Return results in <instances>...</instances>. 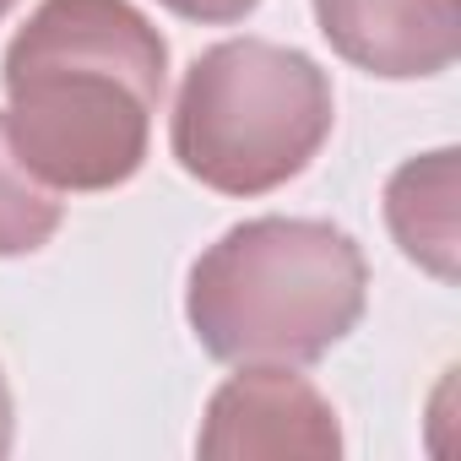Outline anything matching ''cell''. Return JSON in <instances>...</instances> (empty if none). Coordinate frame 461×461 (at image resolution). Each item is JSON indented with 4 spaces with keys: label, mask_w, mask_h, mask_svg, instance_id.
<instances>
[{
    "label": "cell",
    "mask_w": 461,
    "mask_h": 461,
    "mask_svg": "<svg viewBox=\"0 0 461 461\" xmlns=\"http://www.w3.org/2000/svg\"><path fill=\"white\" fill-rule=\"evenodd\" d=\"M337 120L331 77L288 44L228 39L195 55L174 98V158L217 195H267L299 179Z\"/></svg>",
    "instance_id": "3"
},
{
    "label": "cell",
    "mask_w": 461,
    "mask_h": 461,
    "mask_svg": "<svg viewBox=\"0 0 461 461\" xmlns=\"http://www.w3.org/2000/svg\"><path fill=\"white\" fill-rule=\"evenodd\" d=\"M195 450L212 461H245V456H342L337 407L283 364H240L228 375L201 418Z\"/></svg>",
    "instance_id": "4"
},
{
    "label": "cell",
    "mask_w": 461,
    "mask_h": 461,
    "mask_svg": "<svg viewBox=\"0 0 461 461\" xmlns=\"http://www.w3.org/2000/svg\"><path fill=\"white\" fill-rule=\"evenodd\" d=\"M326 44L385 82L439 77L461 55V0H310Z\"/></svg>",
    "instance_id": "5"
},
{
    "label": "cell",
    "mask_w": 461,
    "mask_h": 461,
    "mask_svg": "<svg viewBox=\"0 0 461 461\" xmlns=\"http://www.w3.org/2000/svg\"><path fill=\"white\" fill-rule=\"evenodd\" d=\"M369 267L321 217H250L201 250L185 288L195 342L217 364H321L364 315Z\"/></svg>",
    "instance_id": "2"
},
{
    "label": "cell",
    "mask_w": 461,
    "mask_h": 461,
    "mask_svg": "<svg viewBox=\"0 0 461 461\" xmlns=\"http://www.w3.org/2000/svg\"><path fill=\"white\" fill-rule=\"evenodd\" d=\"M60 217H66L60 190L28 174V163L12 147L6 114H0V261L44 250L60 234Z\"/></svg>",
    "instance_id": "7"
},
{
    "label": "cell",
    "mask_w": 461,
    "mask_h": 461,
    "mask_svg": "<svg viewBox=\"0 0 461 461\" xmlns=\"http://www.w3.org/2000/svg\"><path fill=\"white\" fill-rule=\"evenodd\" d=\"M461 152L439 147L412 163H402L385 185V222L391 240L412 267H423L439 283L461 277Z\"/></svg>",
    "instance_id": "6"
},
{
    "label": "cell",
    "mask_w": 461,
    "mask_h": 461,
    "mask_svg": "<svg viewBox=\"0 0 461 461\" xmlns=\"http://www.w3.org/2000/svg\"><path fill=\"white\" fill-rule=\"evenodd\" d=\"M158 6L185 23H201V28H228V23H245L261 0H158Z\"/></svg>",
    "instance_id": "8"
},
{
    "label": "cell",
    "mask_w": 461,
    "mask_h": 461,
    "mask_svg": "<svg viewBox=\"0 0 461 461\" xmlns=\"http://www.w3.org/2000/svg\"><path fill=\"white\" fill-rule=\"evenodd\" d=\"M6 131L33 179L98 195L141 174L168 44L131 0H44L6 44Z\"/></svg>",
    "instance_id": "1"
},
{
    "label": "cell",
    "mask_w": 461,
    "mask_h": 461,
    "mask_svg": "<svg viewBox=\"0 0 461 461\" xmlns=\"http://www.w3.org/2000/svg\"><path fill=\"white\" fill-rule=\"evenodd\" d=\"M12 450V385H6V369H0V456Z\"/></svg>",
    "instance_id": "9"
},
{
    "label": "cell",
    "mask_w": 461,
    "mask_h": 461,
    "mask_svg": "<svg viewBox=\"0 0 461 461\" xmlns=\"http://www.w3.org/2000/svg\"><path fill=\"white\" fill-rule=\"evenodd\" d=\"M12 6H17V0H0V23H6V17H12Z\"/></svg>",
    "instance_id": "10"
}]
</instances>
